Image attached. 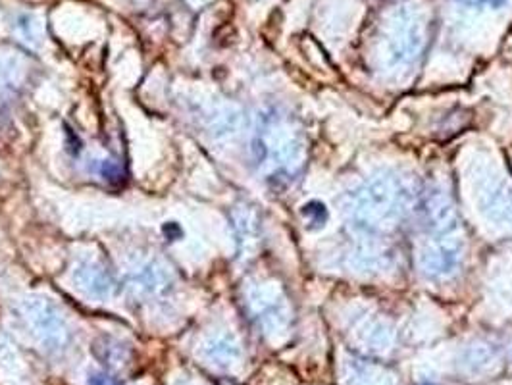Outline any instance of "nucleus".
Masks as SVG:
<instances>
[{
	"instance_id": "obj_1",
	"label": "nucleus",
	"mask_w": 512,
	"mask_h": 385,
	"mask_svg": "<svg viewBox=\"0 0 512 385\" xmlns=\"http://www.w3.org/2000/svg\"><path fill=\"white\" fill-rule=\"evenodd\" d=\"M22 314L33 335L51 351H58L68 341V328L60 312L47 299H29L22 305Z\"/></svg>"
},
{
	"instance_id": "obj_2",
	"label": "nucleus",
	"mask_w": 512,
	"mask_h": 385,
	"mask_svg": "<svg viewBox=\"0 0 512 385\" xmlns=\"http://www.w3.org/2000/svg\"><path fill=\"white\" fill-rule=\"evenodd\" d=\"M79 287H83L87 293L95 297H106L112 291V278L104 270L103 266L95 262H85L77 268L76 276Z\"/></svg>"
},
{
	"instance_id": "obj_3",
	"label": "nucleus",
	"mask_w": 512,
	"mask_h": 385,
	"mask_svg": "<svg viewBox=\"0 0 512 385\" xmlns=\"http://www.w3.org/2000/svg\"><path fill=\"white\" fill-rule=\"evenodd\" d=\"M89 385H118L114 384L110 378H106V376H93L91 380H89Z\"/></svg>"
},
{
	"instance_id": "obj_4",
	"label": "nucleus",
	"mask_w": 512,
	"mask_h": 385,
	"mask_svg": "<svg viewBox=\"0 0 512 385\" xmlns=\"http://www.w3.org/2000/svg\"><path fill=\"white\" fill-rule=\"evenodd\" d=\"M181 385H183V384H181Z\"/></svg>"
}]
</instances>
